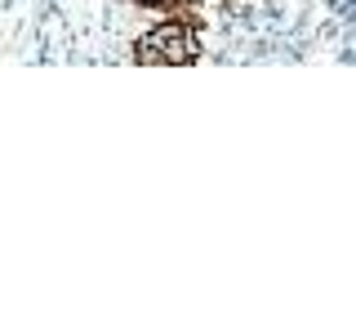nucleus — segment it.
<instances>
[{
  "label": "nucleus",
  "mask_w": 356,
  "mask_h": 334,
  "mask_svg": "<svg viewBox=\"0 0 356 334\" xmlns=\"http://www.w3.org/2000/svg\"><path fill=\"white\" fill-rule=\"evenodd\" d=\"M138 5H165V0H138Z\"/></svg>",
  "instance_id": "7ed1b4c3"
},
{
  "label": "nucleus",
  "mask_w": 356,
  "mask_h": 334,
  "mask_svg": "<svg viewBox=\"0 0 356 334\" xmlns=\"http://www.w3.org/2000/svg\"><path fill=\"white\" fill-rule=\"evenodd\" d=\"M138 63H143V67H170V63H165V54L156 49V45H152L147 36L138 40Z\"/></svg>",
  "instance_id": "f03ea898"
},
{
  "label": "nucleus",
  "mask_w": 356,
  "mask_h": 334,
  "mask_svg": "<svg viewBox=\"0 0 356 334\" xmlns=\"http://www.w3.org/2000/svg\"><path fill=\"white\" fill-rule=\"evenodd\" d=\"M147 40L165 54V63H170V67L200 58V40H196V31L187 27V22H165V27L147 31Z\"/></svg>",
  "instance_id": "f257e3e1"
}]
</instances>
